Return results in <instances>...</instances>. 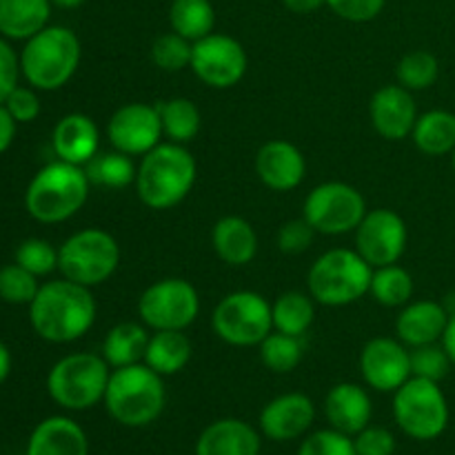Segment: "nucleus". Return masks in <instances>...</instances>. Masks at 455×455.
Wrapping results in <instances>:
<instances>
[{"instance_id":"36","label":"nucleus","mask_w":455,"mask_h":455,"mask_svg":"<svg viewBox=\"0 0 455 455\" xmlns=\"http://www.w3.org/2000/svg\"><path fill=\"white\" fill-rule=\"evenodd\" d=\"M395 76H398V84H403L404 89L422 92V89H429L435 84L440 76V62L431 52L416 49V52H409L400 58Z\"/></svg>"},{"instance_id":"25","label":"nucleus","mask_w":455,"mask_h":455,"mask_svg":"<svg viewBox=\"0 0 455 455\" xmlns=\"http://www.w3.org/2000/svg\"><path fill=\"white\" fill-rule=\"evenodd\" d=\"M212 244L218 258L231 267L249 265L258 253L256 231L240 216L220 218L212 231Z\"/></svg>"},{"instance_id":"39","label":"nucleus","mask_w":455,"mask_h":455,"mask_svg":"<svg viewBox=\"0 0 455 455\" xmlns=\"http://www.w3.org/2000/svg\"><path fill=\"white\" fill-rule=\"evenodd\" d=\"M411 355V376L413 378H425V380L440 382L447 378L449 369L453 367L451 358L447 355L443 345L434 342V345H422L413 347L409 351Z\"/></svg>"},{"instance_id":"29","label":"nucleus","mask_w":455,"mask_h":455,"mask_svg":"<svg viewBox=\"0 0 455 455\" xmlns=\"http://www.w3.org/2000/svg\"><path fill=\"white\" fill-rule=\"evenodd\" d=\"M418 149L427 156L453 154L455 149V114L444 109L427 111L418 116L411 132Z\"/></svg>"},{"instance_id":"12","label":"nucleus","mask_w":455,"mask_h":455,"mask_svg":"<svg viewBox=\"0 0 455 455\" xmlns=\"http://www.w3.org/2000/svg\"><path fill=\"white\" fill-rule=\"evenodd\" d=\"M367 213V203L355 187L347 182H324L309 191L302 218L315 234L342 235L358 229Z\"/></svg>"},{"instance_id":"32","label":"nucleus","mask_w":455,"mask_h":455,"mask_svg":"<svg viewBox=\"0 0 455 455\" xmlns=\"http://www.w3.org/2000/svg\"><path fill=\"white\" fill-rule=\"evenodd\" d=\"M160 124H163V136L176 145H187L194 140L200 132V111L189 98H169L158 102Z\"/></svg>"},{"instance_id":"23","label":"nucleus","mask_w":455,"mask_h":455,"mask_svg":"<svg viewBox=\"0 0 455 455\" xmlns=\"http://www.w3.org/2000/svg\"><path fill=\"white\" fill-rule=\"evenodd\" d=\"M260 435L251 425L235 418H225L200 434L196 455H258Z\"/></svg>"},{"instance_id":"2","label":"nucleus","mask_w":455,"mask_h":455,"mask_svg":"<svg viewBox=\"0 0 455 455\" xmlns=\"http://www.w3.org/2000/svg\"><path fill=\"white\" fill-rule=\"evenodd\" d=\"M196 158L185 145L160 142L149 154L142 156L133 185L142 204L164 212L189 196L196 185Z\"/></svg>"},{"instance_id":"17","label":"nucleus","mask_w":455,"mask_h":455,"mask_svg":"<svg viewBox=\"0 0 455 455\" xmlns=\"http://www.w3.org/2000/svg\"><path fill=\"white\" fill-rule=\"evenodd\" d=\"M371 124L387 140H404L411 136L418 120L416 100L403 84H385L378 89L369 105Z\"/></svg>"},{"instance_id":"9","label":"nucleus","mask_w":455,"mask_h":455,"mask_svg":"<svg viewBox=\"0 0 455 455\" xmlns=\"http://www.w3.org/2000/svg\"><path fill=\"white\" fill-rule=\"evenodd\" d=\"M394 418L409 438H440L449 425V404L440 382L409 378L394 395Z\"/></svg>"},{"instance_id":"44","label":"nucleus","mask_w":455,"mask_h":455,"mask_svg":"<svg viewBox=\"0 0 455 455\" xmlns=\"http://www.w3.org/2000/svg\"><path fill=\"white\" fill-rule=\"evenodd\" d=\"M387 0H327V7L338 18L349 22H369L380 16Z\"/></svg>"},{"instance_id":"3","label":"nucleus","mask_w":455,"mask_h":455,"mask_svg":"<svg viewBox=\"0 0 455 455\" xmlns=\"http://www.w3.org/2000/svg\"><path fill=\"white\" fill-rule=\"evenodd\" d=\"M89 178L84 167L65 160L49 163L31 178L25 191V207L34 220L44 225L69 220L89 198Z\"/></svg>"},{"instance_id":"48","label":"nucleus","mask_w":455,"mask_h":455,"mask_svg":"<svg viewBox=\"0 0 455 455\" xmlns=\"http://www.w3.org/2000/svg\"><path fill=\"white\" fill-rule=\"evenodd\" d=\"M283 3L293 13H311L320 7H327V0H283Z\"/></svg>"},{"instance_id":"10","label":"nucleus","mask_w":455,"mask_h":455,"mask_svg":"<svg viewBox=\"0 0 455 455\" xmlns=\"http://www.w3.org/2000/svg\"><path fill=\"white\" fill-rule=\"evenodd\" d=\"M213 331L231 347H258L274 331L271 305L256 291H234L222 298L212 315Z\"/></svg>"},{"instance_id":"14","label":"nucleus","mask_w":455,"mask_h":455,"mask_svg":"<svg viewBox=\"0 0 455 455\" xmlns=\"http://www.w3.org/2000/svg\"><path fill=\"white\" fill-rule=\"evenodd\" d=\"M407 249V225L394 209H371L355 229V251L371 269L395 265Z\"/></svg>"},{"instance_id":"6","label":"nucleus","mask_w":455,"mask_h":455,"mask_svg":"<svg viewBox=\"0 0 455 455\" xmlns=\"http://www.w3.org/2000/svg\"><path fill=\"white\" fill-rule=\"evenodd\" d=\"M373 269L354 249L323 253L307 275L309 293L318 305L347 307L367 296Z\"/></svg>"},{"instance_id":"33","label":"nucleus","mask_w":455,"mask_h":455,"mask_svg":"<svg viewBox=\"0 0 455 455\" xmlns=\"http://www.w3.org/2000/svg\"><path fill=\"white\" fill-rule=\"evenodd\" d=\"M89 182L98 187H109V189H120L136 182L138 167L133 164L132 156L123 151H98L87 164H84Z\"/></svg>"},{"instance_id":"49","label":"nucleus","mask_w":455,"mask_h":455,"mask_svg":"<svg viewBox=\"0 0 455 455\" xmlns=\"http://www.w3.org/2000/svg\"><path fill=\"white\" fill-rule=\"evenodd\" d=\"M440 345L444 347V351H447V355L451 358V364L455 367V314L449 315L447 329H444Z\"/></svg>"},{"instance_id":"13","label":"nucleus","mask_w":455,"mask_h":455,"mask_svg":"<svg viewBox=\"0 0 455 455\" xmlns=\"http://www.w3.org/2000/svg\"><path fill=\"white\" fill-rule=\"evenodd\" d=\"M247 52L227 34H209L194 43L191 69L212 89H229L247 74Z\"/></svg>"},{"instance_id":"20","label":"nucleus","mask_w":455,"mask_h":455,"mask_svg":"<svg viewBox=\"0 0 455 455\" xmlns=\"http://www.w3.org/2000/svg\"><path fill=\"white\" fill-rule=\"evenodd\" d=\"M449 323V311L443 302L418 300L407 302L395 320V333L409 349L422 345H434L443 340V333Z\"/></svg>"},{"instance_id":"4","label":"nucleus","mask_w":455,"mask_h":455,"mask_svg":"<svg viewBox=\"0 0 455 455\" xmlns=\"http://www.w3.org/2000/svg\"><path fill=\"white\" fill-rule=\"evenodd\" d=\"M80 40L69 27L47 25L25 40L20 52V74L38 92L65 87L80 65Z\"/></svg>"},{"instance_id":"42","label":"nucleus","mask_w":455,"mask_h":455,"mask_svg":"<svg viewBox=\"0 0 455 455\" xmlns=\"http://www.w3.org/2000/svg\"><path fill=\"white\" fill-rule=\"evenodd\" d=\"M355 455H394L395 438L385 427H364L354 438Z\"/></svg>"},{"instance_id":"1","label":"nucleus","mask_w":455,"mask_h":455,"mask_svg":"<svg viewBox=\"0 0 455 455\" xmlns=\"http://www.w3.org/2000/svg\"><path fill=\"white\" fill-rule=\"evenodd\" d=\"M96 300L89 287L71 280H52L38 289L29 305V323L53 345L80 340L96 323Z\"/></svg>"},{"instance_id":"27","label":"nucleus","mask_w":455,"mask_h":455,"mask_svg":"<svg viewBox=\"0 0 455 455\" xmlns=\"http://www.w3.org/2000/svg\"><path fill=\"white\" fill-rule=\"evenodd\" d=\"M194 345L185 331H154L147 345L145 364L160 376H173L189 364Z\"/></svg>"},{"instance_id":"47","label":"nucleus","mask_w":455,"mask_h":455,"mask_svg":"<svg viewBox=\"0 0 455 455\" xmlns=\"http://www.w3.org/2000/svg\"><path fill=\"white\" fill-rule=\"evenodd\" d=\"M16 120L12 118V114L7 111V107L0 105V154L12 147L13 138H16Z\"/></svg>"},{"instance_id":"51","label":"nucleus","mask_w":455,"mask_h":455,"mask_svg":"<svg viewBox=\"0 0 455 455\" xmlns=\"http://www.w3.org/2000/svg\"><path fill=\"white\" fill-rule=\"evenodd\" d=\"M84 3H87V0H52V4H56V7L60 9H78L83 7Z\"/></svg>"},{"instance_id":"24","label":"nucleus","mask_w":455,"mask_h":455,"mask_svg":"<svg viewBox=\"0 0 455 455\" xmlns=\"http://www.w3.org/2000/svg\"><path fill=\"white\" fill-rule=\"evenodd\" d=\"M27 455H89L87 435L71 418H47L31 434Z\"/></svg>"},{"instance_id":"21","label":"nucleus","mask_w":455,"mask_h":455,"mask_svg":"<svg viewBox=\"0 0 455 455\" xmlns=\"http://www.w3.org/2000/svg\"><path fill=\"white\" fill-rule=\"evenodd\" d=\"M52 145L58 160L84 167L100 151V133L89 116L67 114L53 127Z\"/></svg>"},{"instance_id":"46","label":"nucleus","mask_w":455,"mask_h":455,"mask_svg":"<svg viewBox=\"0 0 455 455\" xmlns=\"http://www.w3.org/2000/svg\"><path fill=\"white\" fill-rule=\"evenodd\" d=\"M18 76H20V56H16L7 38L0 36V105L18 87Z\"/></svg>"},{"instance_id":"7","label":"nucleus","mask_w":455,"mask_h":455,"mask_svg":"<svg viewBox=\"0 0 455 455\" xmlns=\"http://www.w3.org/2000/svg\"><path fill=\"white\" fill-rule=\"evenodd\" d=\"M109 364L98 354H69L58 360L47 376L53 403L69 411H84L105 400Z\"/></svg>"},{"instance_id":"35","label":"nucleus","mask_w":455,"mask_h":455,"mask_svg":"<svg viewBox=\"0 0 455 455\" xmlns=\"http://www.w3.org/2000/svg\"><path fill=\"white\" fill-rule=\"evenodd\" d=\"M258 347H260V360L274 373L293 371L302 363V355H305V347H302L300 338L275 331V329Z\"/></svg>"},{"instance_id":"30","label":"nucleus","mask_w":455,"mask_h":455,"mask_svg":"<svg viewBox=\"0 0 455 455\" xmlns=\"http://www.w3.org/2000/svg\"><path fill=\"white\" fill-rule=\"evenodd\" d=\"M216 9L212 0H173L169 7V27L182 38L198 43L204 36L213 34Z\"/></svg>"},{"instance_id":"37","label":"nucleus","mask_w":455,"mask_h":455,"mask_svg":"<svg viewBox=\"0 0 455 455\" xmlns=\"http://www.w3.org/2000/svg\"><path fill=\"white\" fill-rule=\"evenodd\" d=\"M191 52H194L191 40L182 38L176 31H167L151 44V60L163 71H182L191 67Z\"/></svg>"},{"instance_id":"19","label":"nucleus","mask_w":455,"mask_h":455,"mask_svg":"<svg viewBox=\"0 0 455 455\" xmlns=\"http://www.w3.org/2000/svg\"><path fill=\"white\" fill-rule=\"evenodd\" d=\"M256 173L269 189L291 191L305 180V156L293 142L269 140L258 149Z\"/></svg>"},{"instance_id":"50","label":"nucleus","mask_w":455,"mask_h":455,"mask_svg":"<svg viewBox=\"0 0 455 455\" xmlns=\"http://www.w3.org/2000/svg\"><path fill=\"white\" fill-rule=\"evenodd\" d=\"M9 371H12V354H9L7 345L0 340V385L7 380Z\"/></svg>"},{"instance_id":"43","label":"nucleus","mask_w":455,"mask_h":455,"mask_svg":"<svg viewBox=\"0 0 455 455\" xmlns=\"http://www.w3.org/2000/svg\"><path fill=\"white\" fill-rule=\"evenodd\" d=\"M315 238V229L305 220V218H296L280 227L278 231V247L284 253H302L311 247Z\"/></svg>"},{"instance_id":"11","label":"nucleus","mask_w":455,"mask_h":455,"mask_svg":"<svg viewBox=\"0 0 455 455\" xmlns=\"http://www.w3.org/2000/svg\"><path fill=\"white\" fill-rule=\"evenodd\" d=\"M138 314L154 331H185L200 314L198 291L185 278H163L142 291Z\"/></svg>"},{"instance_id":"41","label":"nucleus","mask_w":455,"mask_h":455,"mask_svg":"<svg viewBox=\"0 0 455 455\" xmlns=\"http://www.w3.org/2000/svg\"><path fill=\"white\" fill-rule=\"evenodd\" d=\"M298 455H355L351 435L336 429H324L311 434L298 449Z\"/></svg>"},{"instance_id":"26","label":"nucleus","mask_w":455,"mask_h":455,"mask_svg":"<svg viewBox=\"0 0 455 455\" xmlns=\"http://www.w3.org/2000/svg\"><path fill=\"white\" fill-rule=\"evenodd\" d=\"M52 0H0V36L29 40L49 25Z\"/></svg>"},{"instance_id":"16","label":"nucleus","mask_w":455,"mask_h":455,"mask_svg":"<svg viewBox=\"0 0 455 455\" xmlns=\"http://www.w3.org/2000/svg\"><path fill=\"white\" fill-rule=\"evenodd\" d=\"M360 371L371 389L395 394L411 378V355L407 345L394 338H373L360 354Z\"/></svg>"},{"instance_id":"18","label":"nucleus","mask_w":455,"mask_h":455,"mask_svg":"<svg viewBox=\"0 0 455 455\" xmlns=\"http://www.w3.org/2000/svg\"><path fill=\"white\" fill-rule=\"evenodd\" d=\"M315 420V407L309 395L284 394L271 400L260 413L262 434L275 443H289L309 431Z\"/></svg>"},{"instance_id":"8","label":"nucleus","mask_w":455,"mask_h":455,"mask_svg":"<svg viewBox=\"0 0 455 455\" xmlns=\"http://www.w3.org/2000/svg\"><path fill=\"white\" fill-rule=\"evenodd\" d=\"M120 265V247L102 229H83L69 235L58 249V269L62 278L83 287H96L109 280Z\"/></svg>"},{"instance_id":"45","label":"nucleus","mask_w":455,"mask_h":455,"mask_svg":"<svg viewBox=\"0 0 455 455\" xmlns=\"http://www.w3.org/2000/svg\"><path fill=\"white\" fill-rule=\"evenodd\" d=\"M3 105L7 107V111L16 123H34L40 116V98L34 87H20L18 84Z\"/></svg>"},{"instance_id":"5","label":"nucleus","mask_w":455,"mask_h":455,"mask_svg":"<svg viewBox=\"0 0 455 455\" xmlns=\"http://www.w3.org/2000/svg\"><path fill=\"white\" fill-rule=\"evenodd\" d=\"M167 391L160 373L145 363L114 369L105 391L109 416L123 427H147L163 413Z\"/></svg>"},{"instance_id":"31","label":"nucleus","mask_w":455,"mask_h":455,"mask_svg":"<svg viewBox=\"0 0 455 455\" xmlns=\"http://www.w3.org/2000/svg\"><path fill=\"white\" fill-rule=\"evenodd\" d=\"M271 315L275 331L302 338L315 320V300L311 293L307 296L302 291H287L271 305Z\"/></svg>"},{"instance_id":"34","label":"nucleus","mask_w":455,"mask_h":455,"mask_svg":"<svg viewBox=\"0 0 455 455\" xmlns=\"http://www.w3.org/2000/svg\"><path fill=\"white\" fill-rule=\"evenodd\" d=\"M369 293L382 307H404L413 296V278L398 262L395 265L378 267L371 274Z\"/></svg>"},{"instance_id":"15","label":"nucleus","mask_w":455,"mask_h":455,"mask_svg":"<svg viewBox=\"0 0 455 455\" xmlns=\"http://www.w3.org/2000/svg\"><path fill=\"white\" fill-rule=\"evenodd\" d=\"M107 136L114 149L127 156H145L160 145L163 124L156 105L129 102L114 111L107 124Z\"/></svg>"},{"instance_id":"40","label":"nucleus","mask_w":455,"mask_h":455,"mask_svg":"<svg viewBox=\"0 0 455 455\" xmlns=\"http://www.w3.org/2000/svg\"><path fill=\"white\" fill-rule=\"evenodd\" d=\"M16 262L36 278L49 275L58 269V249H53L52 243L43 238H29L18 244Z\"/></svg>"},{"instance_id":"38","label":"nucleus","mask_w":455,"mask_h":455,"mask_svg":"<svg viewBox=\"0 0 455 455\" xmlns=\"http://www.w3.org/2000/svg\"><path fill=\"white\" fill-rule=\"evenodd\" d=\"M38 289V278L18 262L0 269V298L9 305H31Z\"/></svg>"},{"instance_id":"22","label":"nucleus","mask_w":455,"mask_h":455,"mask_svg":"<svg viewBox=\"0 0 455 455\" xmlns=\"http://www.w3.org/2000/svg\"><path fill=\"white\" fill-rule=\"evenodd\" d=\"M371 398L363 387L354 382L336 385L324 400V416L329 425L345 435H355L371 425Z\"/></svg>"},{"instance_id":"52","label":"nucleus","mask_w":455,"mask_h":455,"mask_svg":"<svg viewBox=\"0 0 455 455\" xmlns=\"http://www.w3.org/2000/svg\"><path fill=\"white\" fill-rule=\"evenodd\" d=\"M451 160H453V169H455V149H453V154H451Z\"/></svg>"},{"instance_id":"28","label":"nucleus","mask_w":455,"mask_h":455,"mask_svg":"<svg viewBox=\"0 0 455 455\" xmlns=\"http://www.w3.org/2000/svg\"><path fill=\"white\" fill-rule=\"evenodd\" d=\"M149 333L136 323H120L109 329L102 342V358L111 369L129 367V364L145 363Z\"/></svg>"}]
</instances>
